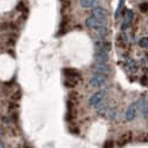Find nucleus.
<instances>
[{
  "label": "nucleus",
  "instance_id": "nucleus-1",
  "mask_svg": "<svg viewBox=\"0 0 148 148\" xmlns=\"http://www.w3.org/2000/svg\"><path fill=\"white\" fill-rule=\"evenodd\" d=\"M135 106H136V109L140 113V115L145 120H148V96L146 94L141 95L139 98H136Z\"/></svg>",
  "mask_w": 148,
  "mask_h": 148
},
{
  "label": "nucleus",
  "instance_id": "nucleus-2",
  "mask_svg": "<svg viewBox=\"0 0 148 148\" xmlns=\"http://www.w3.org/2000/svg\"><path fill=\"white\" fill-rule=\"evenodd\" d=\"M91 71L94 75H103L108 77L113 70H112V66L107 63H97V62H95L91 65Z\"/></svg>",
  "mask_w": 148,
  "mask_h": 148
},
{
  "label": "nucleus",
  "instance_id": "nucleus-3",
  "mask_svg": "<svg viewBox=\"0 0 148 148\" xmlns=\"http://www.w3.org/2000/svg\"><path fill=\"white\" fill-rule=\"evenodd\" d=\"M107 95H108V89H101L100 91L95 92L94 95H91V96L89 97V100H88L89 106H91V107L98 106L101 102H103V101L106 100Z\"/></svg>",
  "mask_w": 148,
  "mask_h": 148
},
{
  "label": "nucleus",
  "instance_id": "nucleus-4",
  "mask_svg": "<svg viewBox=\"0 0 148 148\" xmlns=\"http://www.w3.org/2000/svg\"><path fill=\"white\" fill-rule=\"evenodd\" d=\"M122 14H123V17H125V19H123V23H122V25H121V30H122L123 32H126V31L130 27L132 24H133V20H134V12H133V10L126 8L125 11L122 12Z\"/></svg>",
  "mask_w": 148,
  "mask_h": 148
},
{
  "label": "nucleus",
  "instance_id": "nucleus-5",
  "mask_svg": "<svg viewBox=\"0 0 148 148\" xmlns=\"http://www.w3.org/2000/svg\"><path fill=\"white\" fill-rule=\"evenodd\" d=\"M84 24H85V26H87V27L92 29V30H98V29H101V27L107 26V23L106 21H102V20L97 19V18H95L92 16H89L87 19H85Z\"/></svg>",
  "mask_w": 148,
  "mask_h": 148
},
{
  "label": "nucleus",
  "instance_id": "nucleus-6",
  "mask_svg": "<svg viewBox=\"0 0 148 148\" xmlns=\"http://www.w3.org/2000/svg\"><path fill=\"white\" fill-rule=\"evenodd\" d=\"M108 83V77L103 75H94L89 79V85L91 88H103Z\"/></svg>",
  "mask_w": 148,
  "mask_h": 148
},
{
  "label": "nucleus",
  "instance_id": "nucleus-7",
  "mask_svg": "<svg viewBox=\"0 0 148 148\" xmlns=\"http://www.w3.org/2000/svg\"><path fill=\"white\" fill-rule=\"evenodd\" d=\"M90 16L97 18V19H100L102 21H106L108 20V17H109V13H108V11L106 8H103L102 6L100 7H96V8H92L91 12H90Z\"/></svg>",
  "mask_w": 148,
  "mask_h": 148
},
{
  "label": "nucleus",
  "instance_id": "nucleus-8",
  "mask_svg": "<svg viewBox=\"0 0 148 148\" xmlns=\"http://www.w3.org/2000/svg\"><path fill=\"white\" fill-rule=\"evenodd\" d=\"M136 114H138V109H136V106H135V102L130 103L127 109H126V113H125V119L127 122H133L136 117Z\"/></svg>",
  "mask_w": 148,
  "mask_h": 148
},
{
  "label": "nucleus",
  "instance_id": "nucleus-9",
  "mask_svg": "<svg viewBox=\"0 0 148 148\" xmlns=\"http://www.w3.org/2000/svg\"><path fill=\"white\" fill-rule=\"evenodd\" d=\"M106 117L109 120V121H119L120 117H121V114H120V110L117 109V107L115 106H112L109 108V110L106 114Z\"/></svg>",
  "mask_w": 148,
  "mask_h": 148
},
{
  "label": "nucleus",
  "instance_id": "nucleus-10",
  "mask_svg": "<svg viewBox=\"0 0 148 148\" xmlns=\"http://www.w3.org/2000/svg\"><path fill=\"white\" fill-rule=\"evenodd\" d=\"M95 49L97 51H106L109 52L112 50V44L107 40H96L95 42Z\"/></svg>",
  "mask_w": 148,
  "mask_h": 148
},
{
  "label": "nucleus",
  "instance_id": "nucleus-11",
  "mask_svg": "<svg viewBox=\"0 0 148 148\" xmlns=\"http://www.w3.org/2000/svg\"><path fill=\"white\" fill-rule=\"evenodd\" d=\"M125 66H126L127 71H128V72H130V73H135V72L138 71V68H139L138 62L135 60V59H133L132 57L127 58L126 63H125Z\"/></svg>",
  "mask_w": 148,
  "mask_h": 148
},
{
  "label": "nucleus",
  "instance_id": "nucleus-12",
  "mask_svg": "<svg viewBox=\"0 0 148 148\" xmlns=\"http://www.w3.org/2000/svg\"><path fill=\"white\" fill-rule=\"evenodd\" d=\"M94 59H95V62H97V63H107L109 60V53L106 51H97L96 50L94 53Z\"/></svg>",
  "mask_w": 148,
  "mask_h": 148
},
{
  "label": "nucleus",
  "instance_id": "nucleus-13",
  "mask_svg": "<svg viewBox=\"0 0 148 148\" xmlns=\"http://www.w3.org/2000/svg\"><path fill=\"white\" fill-rule=\"evenodd\" d=\"M79 6L82 8H96V7H100V3L98 0H79L78 1Z\"/></svg>",
  "mask_w": 148,
  "mask_h": 148
},
{
  "label": "nucleus",
  "instance_id": "nucleus-14",
  "mask_svg": "<svg viewBox=\"0 0 148 148\" xmlns=\"http://www.w3.org/2000/svg\"><path fill=\"white\" fill-rule=\"evenodd\" d=\"M138 44L142 49H148V37H142V38H140Z\"/></svg>",
  "mask_w": 148,
  "mask_h": 148
},
{
  "label": "nucleus",
  "instance_id": "nucleus-15",
  "mask_svg": "<svg viewBox=\"0 0 148 148\" xmlns=\"http://www.w3.org/2000/svg\"><path fill=\"white\" fill-rule=\"evenodd\" d=\"M123 5H125V0H120V3H119V6L115 11V19H119L120 14H121V10L123 8Z\"/></svg>",
  "mask_w": 148,
  "mask_h": 148
},
{
  "label": "nucleus",
  "instance_id": "nucleus-16",
  "mask_svg": "<svg viewBox=\"0 0 148 148\" xmlns=\"http://www.w3.org/2000/svg\"><path fill=\"white\" fill-rule=\"evenodd\" d=\"M139 10L140 12H142V13H146V12H148V1H143L139 5Z\"/></svg>",
  "mask_w": 148,
  "mask_h": 148
},
{
  "label": "nucleus",
  "instance_id": "nucleus-17",
  "mask_svg": "<svg viewBox=\"0 0 148 148\" xmlns=\"http://www.w3.org/2000/svg\"><path fill=\"white\" fill-rule=\"evenodd\" d=\"M103 148H113V141H110L108 140L104 145H103Z\"/></svg>",
  "mask_w": 148,
  "mask_h": 148
},
{
  "label": "nucleus",
  "instance_id": "nucleus-18",
  "mask_svg": "<svg viewBox=\"0 0 148 148\" xmlns=\"http://www.w3.org/2000/svg\"><path fill=\"white\" fill-rule=\"evenodd\" d=\"M3 134H4V132H3V129H1V128H0V138L3 136Z\"/></svg>",
  "mask_w": 148,
  "mask_h": 148
},
{
  "label": "nucleus",
  "instance_id": "nucleus-19",
  "mask_svg": "<svg viewBox=\"0 0 148 148\" xmlns=\"http://www.w3.org/2000/svg\"><path fill=\"white\" fill-rule=\"evenodd\" d=\"M0 148H5V145L3 142H0Z\"/></svg>",
  "mask_w": 148,
  "mask_h": 148
},
{
  "label": "nucleus",
  "instance_id": "nucleus-20",
  "mask_svg": "<svg viewBox=\"0 0 148 148\" xmlns=\"http://www.w3.org/2000/svg\"><path fill=\"white\" fill-rule=\"evenodd\" d=\"M146 58H147V60H148V52L146 53Z\"/></svg>",
  "mask_w": 148,
  "mask_h": 148
},
{
  "label": "nucleus",
  "instance_id": "nucleus-21",
  "mask_svg": "<svg viewBox=\"0 0 148 148\" xmlns=\"http://www.w3.org/2000/svg\"><path fill=\"white\" fill-rule=\"evenodd\" d=\"M143 1H148V0H143Z\"/></svg>",
  "mask_w": 148,
  "mask_h": 148
}]
</instances>
